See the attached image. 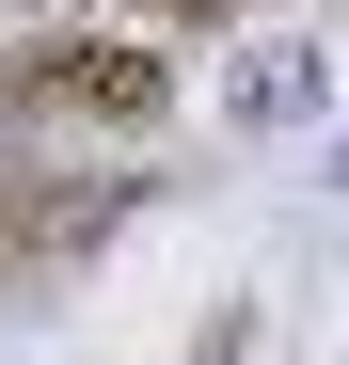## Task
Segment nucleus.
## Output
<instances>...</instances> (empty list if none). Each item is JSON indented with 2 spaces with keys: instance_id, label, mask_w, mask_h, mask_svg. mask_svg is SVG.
I'll list each match as a JSON object with an SVG mask.
<instances>
[{
  "instance_id": "nucleus-1",
  "label": "nucleus",
  "mask_w": 349,
  "mask_h": 365,
  "mask_svg": "<svg viewBox=\"0 0 349 365\" xmlns=\"http://www.w3.org/2000/svg\"><path fill=\"white\" fill-rule=\"evenodd\" d=\"M0 111H16V128H48V143H80V128H159L174 111V64L143 32H111V16H64V32H16L0 48Z\"/></svg>"
},
{
  "instance_id": "nucleus-2",
  "label": "nucleus",
  "mask_w": 349,
  "mask_h": 365,
  "mask_svg": "<svg viewBox=\"0 0 349 365\" xmlns=\"http://www.w3.org/2000/svg\"><path fill=\"white\" fill-rule=\"evenodd\" d=\"M111 207H127V191H95V175H64V159H0V286H16V270L95 255V238H111Z\"/></svg>"
},
{
  "instance_id": "nucleus-3",
  "label": "nucleus",
  "mask_w": 349,
  "mask_h": 365,
  "mask_svg": "<svg viewBox=\"0 0 349 365\" xmlns=\"http://www.w3.org/2000/svg\"><path fill=\"white\" fill-rule=\"evenodd\" d=\"M143 16H174V32H207V16H239V0H143Z\"/></svg>"
},
{
  "instance_id": "nucleus-4",
  "label": "nucleus",
  "mask_w": 349,
  "mask_h": 365,
  "mask_svg": "<svg viewBox=\"0 0 349 365\" xmlns=\"http://www.w3.org/2000/svg\"><path fill=\"white\" fill-rule=\"evenodd\" d=\"M0 48H16V32H0Z\"/></svg>"
}]
</instances>
